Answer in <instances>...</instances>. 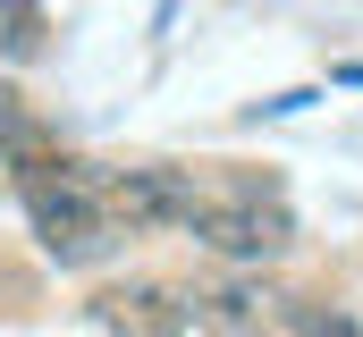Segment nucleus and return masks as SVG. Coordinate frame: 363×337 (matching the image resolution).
Masks as SVG:
<instances>
[{
    "instance_id": "5",
    "label": "nucleus",
    "mask_w": 363,
    "mask_h": 337,
    "mask_svg": "<svg viewBox=\"0 0 363 337\" xmlns=\"http://www.w3.org/2000/svg\"><path fill=\"white\" fill-rule=\"evenodd\" d=\"M271 304H279L271 287H254V278H228V287H211V295H194L186 312H194L203 329H220V337H254Z\"/></svg>"
},
{
    "instance_id": "1",
    "label": "nucleus",
    "mask_w": 363,
    "mask_h": 337,
    "mask_svg": "<svg viewBox=\"0 0 363 337\" xmlns=\"http://www.w3.org/2000/svg\"><path fill=\"white\" fill-rule=\"evenodd\" d=\"M17 185H26L34 245L51 253L60 270H85L101 253H118V228H110V211H101V168L93 161H51V152H34V161L17 168Z\"/></svg>"
},
{
    "instance_id": "4",
    "label": "nucleus",
    "mask_w": 363,
    "mask_h": 337,
    "mask_svg": "<svg viewBox=\"0 0 363 337\" xmlns=\"http://www.w3.org/2000/svg\"><path fill=\"white\" fill-rule=\"evenodd\" d=\"M93 321L110 337H186V304L152 278H127V287H101L93 295Z\"/></svg>"
},
{
    "instance_id": "6",
    "label": "nucleus",
    "mask_w": 363,
    "mask_h": 337,
    "mask_svg": "<svg viewBox=\"0 0 363 337\" xmlns=\"http://www.w3.org/2000/svg\"><path fill=\"white\" fill-rule=\"evenodd\" d=\"M34 152H43V135H34V118L17 110V93L0 84V168H26Z\"/></svg>"
},
{
    "instance_id": "3",
    "label": "nucleus",
    "mask_w": 363,
    "mask_h": 337,
    "mask_svg": "<svg viewBox=\"0 0 363 337\" xmlns=\"http://www.w3.org/2000/svg\"><path fill=\"white\" fill-rule=\"evenodd\" d=\"M101 211L118 236H144V228H186L194 211V168L178 161H135V168H101Z\"/></svg>"
},
{
    "instance_id": "7",
    "label": "nucleus",
    "mask_w": 363,
    "mask_h": 337,
    "mask_svg": "<svg viewBox=\"0 0 363 337\" xmlns=\"http://www.w3.org/2000/svg\"><path fill=\"white\" fill-rule=\"evenodd\" d=\"M296 329H304V337H363L355 321H347V312H330V304H304V312H296Z\"/></svg>"
},
{
    "instance_id": "2",
    "label": "nucleus",
    "mask_w": 363,
    "mask_h": 337,
    "mask_svg": "<svg viewBox=\"0 0 363 337\" xmlns=\"http://www.w3.org/2000/svg\"><path fill=\"white\" fill-rule=\"evenodd\" d=\"M194 245H211L220 261L262 270L296 245V211L279 202L271 177H237V168H194V211H186Z\"/></svg>"
}]
</instances>
